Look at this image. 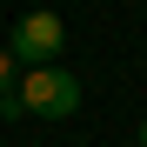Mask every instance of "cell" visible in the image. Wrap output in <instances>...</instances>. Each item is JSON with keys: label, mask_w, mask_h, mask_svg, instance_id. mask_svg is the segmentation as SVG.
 I'll use <instances>...</instances> for the list:
<instances>
[{"label": "cell", "mask_w": 147, "mask_h": 147, "mask_svg": "<svg viewBox=\"0 0 147 147\" xmlns=\"http://www.w3.org/2000/svg\"><path fill=\"white\" fill-rule=\"evenodd\" d=\"M20 107H27L34 120H74V114H80V74H74V67H27V74H20Z\"/></svg>", "instance_id": "1"}, {"label": "cell", "mask_w": 147, "mask_h": 147, "mask_svg": "<svg viewBox=\"0 0 147 147\" xmlns=\"http://www.w3.org/2000/svg\"><path fill=\"white\" fill-rule=\"evenodd\" d=\"M60 47H67V20H60V13H47V7L20 13V20H13V34H7V54H13L20 67H54V60H60Z\"/></svg>", "instance_id": "2"}, {"label": "cell", "mask_w": 147, "mask_h": 147, "mask_svg": "<svg viewBox=\"0 0 147 147\" xmlns=\"http://www.w3.org/2000/svg\"><path fill=\"white\" fill-rule=\"evenodd\" d=\"M13 80H20V60L7 54V47H0V94H13Z\"/></svg>", "instance_id": "3"}, {"label": "cell", "mask_w": 147, "mask_h": 147, "mask_svg": "<svg viewBox=\"0 0 147 147\" xmlns=\"http://www.w3.org/2000/svg\"><path fill=\"white\" fill-rule=\"evenodd\" d=\"M134 140H140V147H147V120H140V127H134Z\"/></svg>", "instance_id": "4"}]
</instances>
